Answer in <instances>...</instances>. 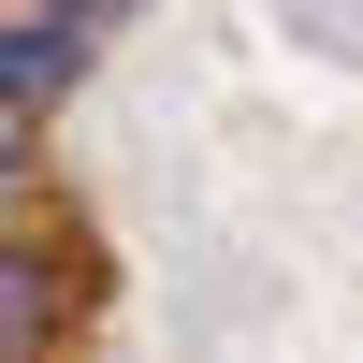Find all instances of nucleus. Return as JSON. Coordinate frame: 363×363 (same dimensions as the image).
I'll return each instance as SVG.
<instances>
[{
  "label": "nucleus",
  "mask_w": 363,
  "mask_h": 363,
  "mask_svg": "<svg viewBox=\"0 0 363 363\" xmlns=\"http://www.w3.org/2000/svg\"><path fill=\"white\" fill-rule=\"evenodd\" d=\"M87 277L44 247V233H0V363H58V335H73Z\"/></svg>",
  "instance_id": "nucleus-1"
},
{
  "label": "nucleus",
  "mask_w": 363,
  "mask_h": 363,
  "mask_svg": "<svg viewBox=\"0 0 363 363\" xmlns=\"http://www.w3.org/2000/svg\"><path fill=\"white\" fill-rule=\"evenodd\" d=\"M58 15H116V0H58Z\"/></svg>",
  "instance_id": "nucleus-2"
}]
</instances>
